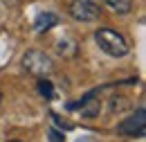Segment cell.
Returning <instances> with one entry per match:
<instances>
[{
    "mask_svg": "<svg viewBox=\"0 0 146 142\" xmlns=\"http://www.w3.org/2000/svg\"><path fill=\"white\" fill-rule=\"evenodd\" d=\"M94 41L97 45L108 54V56H115V59H121L130 52V43L124 34L115 32V29H108V27H101L94 32Z\"/></svg>",
    "mask_w": 146,
    "mask_h": 142,
    "instance_id": "1",
    "label": "cell"
},
{
    "mask_svg": "<svg viewBox=\"0 0 146 142\" xmlns=\"http://www.w3.org/2000/svg\"><path fill=\"white\" fill-rule=\"evenodd\" d=\"M23 68L29 72L32 77L43 79V77H47L50 72L54 70V63H52V59L47 54L40 52V50H27L23 54Z\"/></svg>",
    "mask_w": 146,
    "mask_h": 142,
    "instance_id": "2",
    "label": "cell"
},
{
    "mask_svg": "<svg viewBox=\"0 0 146 142\" xmlns=\"http://www.w3.org/2000/svg\"><path fill=\"white\" fill-rule=\"evenodd\" d=\"M101 14L97 0H72L70 2V16L74 20H81V23H92L97 20Z\"/></svg>",
    "mask_w": 146,
    "mask_h": 142,
    "instance_id": "3",
    "label": "cell"
},
{
    "mask_svg": "<svg viewBox=\"0 0 146 142\" xmlns=\"http://www.w3.org/2000/svg\"><path fill=\"white\" fill-rule=\"evenodd\" d=\"M117 131L121 135H144L146 131V113L144 108H137L130 117H126L124 122H119Z\"/></svg>",
    "mask_w": 146,
    "mask_h": 142,
    "instance_id": "4",
    "label": "cell"
},
{
    "mask_svg": "<svg viewBox=\"0 0 146 142\" xmlns=\"http://www.w3.org/2000/svg\"><path fill=\"white\" fill-rule=\"evenodd\" d=\"M68 108H70V111L79 108L83 117H97V115H99V108H101V104H99V99L94 97V92H90L86 99H81L79 104H70Z\"/></svg>",
    "mask_w": 146,
    "mask_h": 142,
    "instance_id": "5",
    "label": "cell"
},
{
    "mask_svg": "<svg viewBox=\"0 0 146 142\" xmlns=\"http://www.w3.org/2000/svg\"><path fill=\"white\" fill-rule=\"evenodd\" d=\"M56 23H58V16H56V14H52V11H47V14L36 16V20H34V29H36L38 34H43V32H50Z\"/></svg>",
    "mask_w": 146,
    "mask_h": 142,
    "instance_id": "6",
    "label": "cell"
},
{
    "mask_svg": "<svg viewBox=\"0 0 146 142\" xmlns=\"http://www.w3.org/2000/svg\"><path fill=\"white\" fill-rule=\"evenodd\" d=\"M106 5L117 14H128L133 9V0H106Z\"/></svg>",
    "mask_w": 146,
    "mask_h": 142,
    "instance_id": "7",
    "label": "cell"
},
{
    "mask_svg": "<svg viewBox=\"0 0 146 142\" xmlns=\"http://www.w3.org/2000/svg\"><path fill=\"white\" fill-rule=\"evenodd\" d=\"M38 92H40V97H45V99H52V97H54V86H52V81H50L47 77L38 79Z\"/></svg>",
    "mask_w": 146,
    "mask_h": 142,
    "instance_id": "8",
    "label": "cell"
},
{
    "mask_svg": "<svg viewBox=\"0 0 146 142\" xmlns=\"http://www.w3.org/2000/svg\"><path fill=\"white\" fill-rule=\"evenodd\" d=\"M47 142H65V138H63V133H61L58 129L50 126V129H47Z\"/></svg>",
    "mask_w": 146,
    "mask_h": 142,
    "instance_id": "9",
    "label": "cell"
},
{
    "mask_svg": "<svg viewBox=\"0 0 146 142\" xmlns=\"http://www.w3.org/2000/svg\"><path fill=\"white\" fill-rule=\"evenodd\" d=\"M9 142H20V140H9Z\"/></svg>",
    "mask_w": 146,
    "mask_h": 142,
    "instance_id": "10",
    "label": "cell"
},
{
    "mask_svg": "<svg viewBox=\"0 0 146 142\" xmlns=\"http://www.w3.org/2000/svg\"><path fill=\"white\" fill-rule=\"evenodd\" d=\"M0 99H2V95H0Z\"/></svg>",
    "mask_w": 146,
    "mask_h": 142,
    "instance_id": "11",
    "label": "cell"
}]
</instances>
